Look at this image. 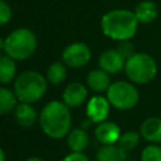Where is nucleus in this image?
Masks as SVG:
<instances>
[{
    "label": "nucleus",
    "instance_id": "obj_21",
    "mask_svg": "<svg viewBox=\"0 0 161 161\" xmlns=\"http://www.w3.org/2000/svg\"><path fill=\"white\" fill-rule=\"evenodd\" d=\"M140 140H141V135L140 132H136V131H126L123 133H121V137L117 142V146L126 153L133 151L138 143H140Z\"/></svg>",
    "mask_w": 161,
    "mask_h": 161
},
{
    "label": "nucleus",
    "instance_id": "obj_12",
    "mask_svg": "<svg viewBox=\"0 0 161 161\" xmlns=\"http://www.w3.org/2000/svg\"><path fill=\"white\" fill-rule=\"evenodd\" d=\"M141 138L148 143L161 145V117L151 116L142 121L138 130Z\"/></svg>",
    "mask_w": 161,
    "mask_h": 161
},
{
    "label": "nucleus",
    "instance_id": "obj_18",
    "mask_svg": "<svg viewBox=\"0 0 161 161\" xmlns=\"http://www.w3.org/2000/svg\"><path fill=\"white\" fill-rule=\"evenodd\" d=\"M16 74V63L9 55H0V83L8 84L14 80Z\"/></svg>",
    "mask_w": 161,
    "mask_h": 161
},
{
    "label": "nucleus",
    "instance_id": "obj_22",
    "mask_svg": "<svg viewBox=\"0 0 161 161\" xmlns=\"http://www.w3.org/2000/svg\"><path fill=\"white\" fill-rule=\"evenodd\" d=\"M140 161H161V145L148 143L141 151Z\"/></svg>",
    "mask_w": 161,
    "mask_h": 161
},
{
    "label": "nucleus",
    "instance_id": "obj_1",
    "mask_svg": "<svg viewBox=\"0 0 161 161\" xmlns=\"http://www.w3.org/2000/svg\"><path fill=\"white\" fill-rule=\"evenodd\" d=\"M138 24L133 10L130 9H112L101 18L102 33L116 42L131 40L138 30Z\"/></svg>",
    "mask_w": 161,
    "mask_h": 161
},
{
    "label": "nucleus",
    "instance_id": "obj_2",
    "mask_svg": "<svg viewBox=\"0 0 161 161\" xmlns=\"http://www.w3.org/2000/svg\"><path fill=\"white\" fill-rule=\"evenodd\" d=\"M39 123L42 131L50 138L59 140L65 137L72 126L69 107L60 101L48 102L40 111Z\"/></svg>",
    "mask_w": 161,
    "mask_h": 161
},
{
    "label": "nucleus",
    "instance_id": "obj_16",
    "mask_svg": "<svg viewBox=\"0 0 161 161\" xmlns=\"http://www.w3.org/2000/svg\"><path fill=\"white\" fill-rule=\"evenodd\" d=\"M67 145L72 152H83L89 145V136L84 128H73L67 135Z\"/></svg>",
    "mask_w": 161,
    "mask_h": 161
},
{
    "label": "nucleus",
    "instance_id": "obj_29",
    "mask_svg": "<svg viewBox=\"0 0 161 161\" xmlns=\"http://www.w3.org/2000/svg\"><path fill=\"white\" fill-rule=\"evenodd\" d=\"M125 161H133V160H128V158H126V160H125Z\"/></svg>",
    "mask_w": 161,
    "mask_h": 161
},
{
    "label": "nucleus",
    "instance_id": "obj_19",
    "mask_svg": "<svg viewBox=\"0 0 161 161\" xmlns=\"http://www.w3.org/2000/svg\"><path fill=\"white\" fill-rule=\"evenodd\" d=\"M45 78L48 80V83H50L53 86L62 84L67 79V68H65V64L63 62H54V63H52L48 67V69H47Z\"/></svg>",
    "mask_w": 161,
    "mask_h": 161
},
{
    "label": "nucleus",
    "instance_id": "obj_13",
    "mask_svg": "<svg viewBox=\"0 0 161 161\" xmlns=\"http://www.w3.org/2000/svg\"><path fill=\"white\" fill-rule=\"evenodd\" d=\"M133 13L140 24H151L158 16V8L152 0H142L135 5Z\"/></svg>",
    "mask_w": 161,
    "mask_h": 161
},
{
    "label": "nucleus",
    "instance_id": "obj_9",
    "mask_svg": "<svg viewBox=\"0 0 161 161\" xmlns=\"http://www.w3.org/2000/svg\"><path fill=\"white\" fill-rule=\"evenodd\" d=\"M126 59L117 52V49H106L98 57V67L108 74H117L125 69Z\"/></svg>",
    "mask_w": 161,
    "mask_h": 161
},
{
    "label": "nucleus",
    "instance_id": "obj_17",
    "mask_svg": "<svg viewBox=\"0 0 161 161\" xmlns=\"http://www.w3.org/2000/svg\"><path fill=\"white\" fill-rule=\"evenodd\" d=\"M127 153L117 145H103L96 153V161H125Z\"/></svg>",
    "mask_w": 161,
    "mask_h": 161
},
{
    "label": "nucleus",
    "instance_id": "obj_8",
    "mask_svg": "<svg viewBox=\"0 0 161 161\" xmlns=\"http://www.w3.org/2000/svg\"><path fill=\"white\" fill-rule=\"evenodd\" d=\"M111 104L107 99V97L103 96H93L87 102L86 113L91 122L93 123H101L103 121H107L111 111Z\"/></svg>",
    "mask_w": 161,
    "mask_h": 161
},
{
    "label": "nucleus",
    "instance_id": "obj_11",
    "mask_svg": "<svg viewBox=\"0 0 161 161\" xmlns=\"http://www.w3.org/2000/svg\"><path fill=\"white\" fill-rule=\"evenodd\" d=\"M88 98V91L79 82H70L63 91L62 99L68 107H79Z\"/></svg>",
    "mask_w": 161,
    "mask_h": 161
},
{
    "label": "nucleus",
    "instance_id": "obj_20",
    "mask_svg": "<svg viewBox=\"0 0 161 161\" xmlns=\"http://www.w3.org/2000/svg\"><path fill=\"white\" fill-rule=\"evenodd\" d=\"M16 96L14 91H10L9 88L0 87V116H5L15 109L16 104Z\"/></svg>",
    "mask_w": 161,
    "mask_h": 161
},
{
    "label": "nucleus",
    "instance_id": "obj_26",
    "mask_svg": "<svg viewBox=\"0 0 161 161\" xmlns=\"http://www.w3.org/2000/svg\"><path fill=\"white\" fill-rule=\"evenodd\" d=\"M26 161H44V160L40 158V157H38V156H33V157H29Z\"/></svg>",
    "mask_w": 161,
    "mask_h": 161
},
{
    "label": "nucleus",
    "instance_id": "obj_6",
    "mask_svg": "<svg viewBox=\"0 0 161 161\" xmlns=\"http://www.w3.org/2000/svg\"><path fill=\"white\" fill-rule=\"evenodd\" d=\"M106 97L109 104L119 111H128L137 106L140 101V93L130 80H116L106 92Z\"/></svg>",
    "mask_w": 161,
    "mask_h": 161
},
{
    "label": "nucleus",
    "instance_id": "obj_7",
    "mask_svg": "<svg viewBox=\"0 0 161 161\" xmlns=\"http://www.w3.org/2000/svg\"><path fill=\"white\" fill-rule=\"evenodd\" d=\"M92 52L88 44L83 42H75L68 44L62 52V60L70 68H82L91 60Z\"/></svg>",
    "mask_w": 161,
    "mask_h": 161
},
{
    "label": "nucleus",
    "instance_id": "obj_15",
    "mask_svg": "<svg viewBox=\"0 0 161 161\" xmlns=\"http://www.w3.org/2000/svg\"><path fill=\"white\" fill-rule=\"evenodd\" d=\"M14 117L19 126L30 127L35 123V121L38 118V113L30 103L20 102V104H18L14 109Z\"/></svg>",
    "mask_w": 161,
    "mask_h": 161
},
{
    "label": "nucleus",
    "instance_id": "obj_4",
    "mask_svg": "<svg viewBox=\"0 0 161 161\" xmlns=\"http://www.w3.org/2000/svg\"><path fill=\"white\" fill-rule=\"evenodd\" d=\"M38 39L29 28H18L6 35L4 40V52L14 60H25L36 50Z\"/></svg>",
    "mask_w": 161,
    "mask_h": 161
},
{
    "label": "nucleus",
    "instance_id": "obj_24",
    "mask_svg": "<svg viewBox=\"0 0 161 161\" xmlns=\"http://www.w3.org/2000/svg\"><path fill=\"white\" fill-rule=\"evenodd\" d=\"M13 18V10L11 6L5 1L0 0V25L8 24Z\"/></svg>",
    "mask_w": 161,
    "mask_h": 161
},
{
    "label": "nucleus",
    "instance_id": "obj_5",
    "mask_svg": "<svg viewBox=\"0 0 161 161\" xmlns=\"http://www.w3.org/2000/svg\"><path fill=\"white\" fill-rule=\"evenodd\" d=\"M123 70L130 82L136 86H143L155 79L158 72V67L151 54L137 52L126 60Z\"/></svg>",
    "mask_w": 161,
    "mask_h": 161
},
{
    "label": "nucleus",
    "instance_id": "obj_28",
    "mask_svg": "<svg viewBox=\"0 0 161 161\" xmlns=\"http://www.w3.org/2000/svg\"><path fill=\"white\" fill-rule=\"evenodd\" d=\"M4 40L5 39H0V48H3V49H4Z\"/></svg>",
    "mask_w": 161,
    "mask_h": 161
},
{
    "label": "nucleus",
    "instance_id": "obj_25",
    "mask_svg": "<svg viewBox=\"0 0 161 161\" xmlns=\"http://www.w3.org/2000/svg\"><path fill=\"white\" fill-rule=\"evenodd\" d=\"M60 161H91L83 152H70L69 155L64 156Z\"/></svg>",
    "mask_w": 161,
    "mask_h": 161
},
{
    "label": "nucleus",
    "instance_id": "obj_3",
    "mask_svg": "<svg viewBox=\"0 0 161 161\" xmlns=\"http://www.w3.org/2000/svg\"><path fill=\"white\" fill-rule=\"evenodd\" d=\"M48 88L47 78L36 70L21 72L14 82V93L23 103H35L45 94Z\"/></svg>",
    "mask_w": 161,
    "mask_h": 161
},
{
    "label": "nucleus",
    "instance_id": "obj_14",
    "mask_svg": "<svg viewBox=\"0 0 161 161\" xmlns=\"http://www.w3.org/2000/svg\"><path fill=\"white\" fill-rule=\"evenodd\" d=\"M111 74H108L107 72L102 70L101 68L98 69H92L88 74H87V86L91 91H93L94 93H103L107 92V89L109 88V86L112 84L111 82Z\"/></svg>",
    "mask_w": 161,
    "mask_h": 161
},
{
    "label": "nucleus",
    "instance_id": "obj_23",
    "mask_svg": "<svg viewBox=\"0 0 161 161\" xmlns=\"http://www.w3.org/2000/svg\"><path fill=\"white\" fill-rule=\"evenodd\" d=\"M117 52L127 60L128 58H131L133 54H136V48L133 45V43L131 40H122V42H118L117 47H116Z\"/></svg>",
    "mask_w": 161,
    "mask_h": 161
},
{
    "label": "nucleus",
    "instance_id": "obj_10",
    "mask_svg": "<svg viewBox=\"0 0 161 161\" xmlns=\"http://www.w3.org/2000/svg\"><path fill=\"white\" fill-rule=\"evenodd\" d=\"M121 128L117 123L112 121H103L98 123L94 128V137L96 140L103 145H117L121 137Z\"/></svg>",
    "mask_w": 161,
    "mask_h": 161
},
{
    "label": "nucleus",
    "instance_id": "obj_27",
    "mask_svg": "<svg viewBox=\"0 0 161 161\" xmlns=\"http://www.w3.org/2000/svg\"><path fill=\"white\" fill-rule=\"evenodd\" d=\"M5 152H4V150L0 147V161H5Z\"/></svg>",
    "mask_w": 161,
    "mask_h": 161
}]
</instances>
